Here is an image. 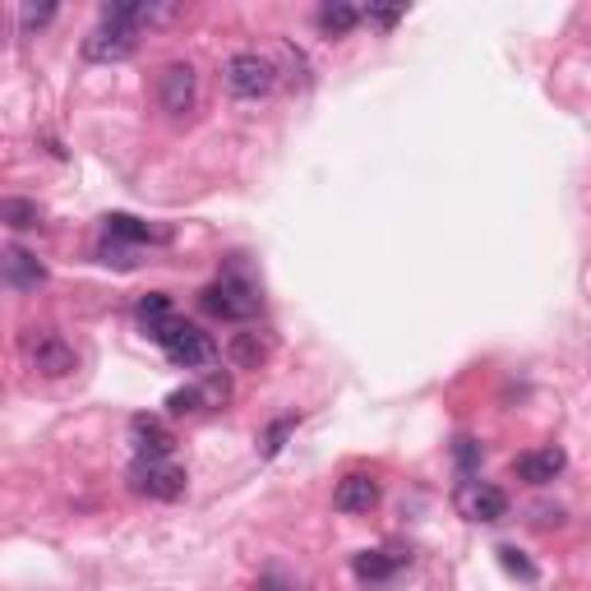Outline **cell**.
Wrapping results in <instances>:
<instances>
[{
    "mask_svg": "<svg viewBox=\"0 0 591 591\" xmlns=\"http://www.w3.org/2000/svg\"><path fill=\"white\" fill-rule=\"evenodd\" d=\"M167 361H171V365H181V370H204V365L217 361V342L204 333V328L185 323V333L167 346Z\"/></svg>",
    "mask_w": 591,
    "mask_h": 591,
    "instance_id": "obj_9",
    "label": "cell"
},
{
    "mask_svg": "<svg viewBox=\"0 0 591 591\" xmlns=\"http://www.w3.org/2000/svg\"><path fill=\"white\" fill-rule=\"evenodd\" d=\"M0 223H5L10 231H29V227L42 223V208L33 200H5L0 204Z\"/></svg>",
    "mask_w": 591,
    "mask_h": 591,
    "instance_id": "obj_17",
    "label": "cell"
},
{
    "mask_svg": "<svg viewBox=\"0 0 591 591\" xmlns=\"http://www.w3.org/2000/svg\"><path fill=\"white\" fill-rule=\"evenodd\" d=\"M0 273H5L10 292H37L42 282H47V269H42L37 259L29 250H19V246H10L5 254H0Z\"/></svg>",
    "mask_w": 591,
    "mask_h": 591,
    "instance_id": "obj_12",
    "label": "cell"
},
{
    "mask_svg": "<svg viewBox=\"0 0 591 591\" xmlns=\"http://www.w3.org/2000/svg\"><path fill=\"white\" fill-rule=\"evenodd\" d=\"M135 52H139V33L102 24V19H98V29L83 37V60H93V65H116V60H129Z\"/></svg>",
    "mask_w": 591,
    "mask_h": 591,
    "instance_id": "obj_3",
    "label": "cell"
},
{
    "mask_svg": "<svg viewBox=\"0 0 591 591\" xmlns=\"http://www.w3.org/2000/svg\"><path fill=\"white\" fill-rule=\"evenodd\" d=\"M194 93H200L194 65L177 60V65H167V70L158 75V102H162V112H167V116H185L190 106H194Z\"/></svg>",
    "mask_w": 591,
    "mask_h": 591,
    "instance_id": "obj_7",
    "label": "cell"
},
{
    "mask_svg": "<svg viewBox=\"0 0 591 591\" xmlns=\"http://www.w3.org/2000/svg\"><path fill=\"white\" fill-rule=\"evenodd\" d=\"M402 14H407L402 5H393V10H365V19H370V24H379V29H393Z\"/></svg>",
    "mask_w": 591,
    "mask_h": 591,
    "instance_id": "obj_25",
    "label": "cell"
},
{
    "mask_svg": "<svg viewBox=\"0 0 591 591\" xmlns=\"http://www.w3.org/2000/svg\"><path fill=\"white\" fill-rule=\"evenodd\" d=\"M227 356H231V365H240V370H259L269 361V338L264 333H236L231 342H227Z\"/></svg>",
    "mask_w": 591,
    "mask_h": 591,
    "instance_id": "obj_16",
    "label": "cell"
},
{
    "mask_svg": "<svg viewBox=\"0 0 591 591\" xmlns=\"http://www.w3.org/2000/svg\"><path fill=\"white\" fill-rule=\"evenodd\" d=\"M292 430H296V416H277V421L264 430V440H259V457H277Z\"/></svg>",
    "mask_w": 591,
    "mask_h": 591,
    "instance_id": "obj_20",
    "label": "cell"
},
{
    "mask_svg": "<svg viewBox=\"0 0 591 591\" xmlns=\"http://www.w3.org/2000/svg\"><path fill=\"white\" fill-rule=\"evenodd\" d=\"M365 19V10H356V5H346V0H328V5H319V14H315V24H319V33L323 37H346L356 24Z\"/></svg>",
    "mask_w": 591,
    "mask_h": 591,
    "instance_id": "obj_15",
    "label": "cell"
},
{
    "mask_svg": "<svg viewBox=\"0 0 591 591\" xmlns=\"http://www.w3.org/2000/svg\"><path fill=\"white\" fill-rule=\"evenodd\" d=\"M200 305H204V315H213V319L246 323V319L259 315V292L250 287L246 277H217L213 287L200 292Z\"/></svg>",
    "mask_w": 591,
    "mask_h": 591,
    "instance_id": "obj_2",
    "label": "cell"
},
{
    "mask_svg": "<svg viewBox=\"0 0 591 591\" xmlns=\"http://www.w3.org/2000/svg\"><path fill=\"white\" fill-rule=\"evenodd\" d=\"M56 19V5H24L19 10V24L24 29H42V24H52Z\"/></svg>",
    "mask_w": 591,
    "mask_h": 591,
    "instance_id": "obj_23",
    "label": "cell"
},
{
    "mask_svg": "<svg viewBox=\"0 0 591 591\" xmlns=\"http://www.w3.org/2000/svg\"><path fill=\"white\" fill-rule=\"evenodd\" d=\"M208 407V393H204V384H190V388H177L167 398V411L171 416H190V411H204Z\"/></svg>",
    "mask_w": 591,
    "mask_h": 591,
    "instance_id": "obj_19",
    "label": "cell"
},
{
    "mask_svg": "<svg viewBox=\"0 0 591 591\" xmlns=\"http://www.w3.org/2000/svg\"><path fill=\"white\" fill-rule=\"evenodd\" d=\"M102 227H106V240H121V246H144V240H171L167 227H148V223H139V217H129V213H106V217H102Z\"/></svg>",
    "mask_w": 591,
    "mask_h": 591,
    "instance_id": "obj_14",
    "label": "cell"
},
{
    "mask_svg": "<svg viewBox=\"0 0 591 591\" xmlns=\"http://www.w3.org/2000/svg\"><path fill=\"white\" fill-rule=\"evenodd\" d=\"M499 564L509 568V573H518L522 582H536V568H532L527 559H522V555L513 550V545H499Z\"/></svg>",
    "mask_w": 591,
    "mask_h": 591,
    "instance_id": "obj_22",
    "label": "cell"
},
{
    "mask_svg": "<svg viewBox=\"0 0 591 591\" xmlns=\"http://www.w3.org/2000/svg\"><path fill=\"white\" fill-rule=\"evenodd\" d=\"M29 361H33L37 375H47V379H65V375H75V370H79L75 346L65 342L60 333H37V338H29Z\"/></svg>",
    "mask_w": 591,
    "mask_h": 591,
    "instance_id": "obj_4",
    "label": "cell"
},
{
    "mask_svg": "<svg viewBox=\"0 0 591 591\" xmlns=\"http://www.w3.org/2000/svg\"><path fill=\"white\" fill-rule=\"evenodd\" d=\"M223 83H227V93H231V98H240V102H259V98H269V93H273L277 70H273V60H269V56H259V52H236V56L223 65Z\"/></svg>",
    "mask_w": 591,
    "mask_h": 591,
    "instance_id": "obj_1",
    "label": "cell"
},
{
    "mask_svg": "<svg viewBox=\"0 0 591 591\" xmlns=\"http://www.w3.org/2000/svg\"><path fill=\"white\" fill-rule=\"evenodd\" d=\"M259 591H292L287 582H282L277 573H269V578H259Z\"/></svg>",
    "mask_w": 591,
    "mask_h": 591,
    "instance_id": "obj_26",
    "label": "cell"
},
{
    "mask_svg": "<svg viewBox=\"0 0 591 591\" xmlns=\"http://www.w3.org/2000/svg\"><path fill=\"white\" fill-rule=\"evenodd\" d=\"M98 259H102L106 269H112V264H116V269H135V264H139V259H135V250H129V246H121V240H116V246H112V240H106V246L98 250Z\"/></svg>",
    "mask_w": 591,
    "mask_h": 591,
    "instance_id": "obj_21",
    "label": "cell"
},
{
    "mask_svg": "<svg viewBox=\"0 0 591 591\" xmlns=\"http://www.w3.org/2000/svg\"><path fill=\"white\" fill-rule=\"evenodd\" d=\"M407 559H411V555H402V550H361V555L352 559V573H356L361 582H388V578L402 573Z\"/></svg>",
    "mask_w": 591,
    "mask_h": 591,
    "instance_id": "obj_13",
    "label": "cell"
},
{
    "mask_svg": "<svg viewBox=\"0 0 591 591\" xmlns=\"http://www.w3.org/2000/svg\"><path fill=\"white\" fill-rule=\"evenodd\" d=\"M476 463H480V444L476 440H457V467H463V476H471Z\"/></svg>",
    "mask_w": 591,
    "mask_h": 591,
    "instance_id": "obj_24",
    "label": "cell"
},
{
    "mask_svg": "<svg viewBox=\"0 0 591 591\" xmlns=\"http://www.w3.org/2000/svg\"><path fill=\"white\" fill-rule=\"evenodd\" d=\"M167 319H171V296L152 292V296L139 300V328H144V333H152V328L167 323Z\"/></svg>",
    "mask_w": 591,
    "mask_h": 591,
    "instance_id": "obj_18",
    "label": "cell"
},
{
    "mask_svg": "<svg viewBox=\"0 0 591 591\" xmlns=\"http://www.w3.org/2000/svg\"><path fill=\"white\" fill-rule=\"evenodd\" d=\"M564 467H568L564 448H532V453L513 457V476L527 480V486H550V480H555Z\"/></svg>",
    "mask_w": 591,
    "mask_h": 591,
    "instance_id": "obj_11",
    "label": "cell"
},
{
    "mask_svg": "<svg viewBox=\"0 0 591 591\" xmlns=\"http://www.w3.org/2000/svg\"><path fill=\"white\" fill-rule=\"evenodd\" d=\"M129 480H135L139 495L162 499V503H171V499L185 495V467H177V463H135Z\"/></svg>",
    "mask_w": 591,
    "mask_h": 591,
    "instance_id": "obj_6",
    "label": "cell"
},
{
    "mask_svg": "<svg viewBox=\"0 0 591 591\" xmlns=\"http://www.w3.org/2000/svg\"><path fill=\"white\" fill-rule=\"evenodd\" d=\"M457 509H463V518H471V522H499L503 513H509V495H503L499 486H490V480H467L463 495H457Z\"/></svg>",
    "mask_w": 591,
    "mask_h": 591,
    "instance_id": "obj_8",
    "label": "cell"
},
{
    "mask_svg": "<svg viewBox=\"0 0 591 591\" xmlns=\"http://www.w3.org/2000/svg\"><path fill=\"white\" fill-rule=\"evenodd\" d=\"M129 440H135L139 463H171V453H177V434H171L162 416H135L129 421Z\"/></svg>",
    "mask_w": 591,
    "mask_h": 591,
    "instance_id": "obj_5",
    "label": "cell"
},
{
    "mask_svg": "<svg viewBox=\"0 0 591 591\" xmlns=\"http://www.w3.org/2000/svg\"><path fill=\"white\" fill-rule=\"evenodd\" d=\"M375 503H379V480L375 476L352 471V476L338 480V490H333V509L338 513H370Z\"/></svg>",
    "mask_w": 591,
    "mask_h": 591,
    "instance_id": "obj_10",
    "label": "cell"
}]
</instances>
